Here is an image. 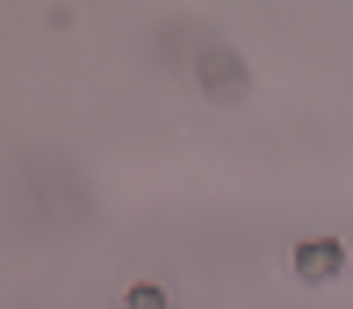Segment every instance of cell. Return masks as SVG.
Returning <instances> with one entry per match:
<instances>
[{
  "mask_svg": "<svg viewBox=\"0 0 353 309\" xmlns=\"http://www.w3.org/2000/svg\"><path fill=\"white\" fill-rule=\"evenodd\" d=\"M339 266H346L339 237H303V245H296V273H303V281H332Z\"/></svg>",
  "mask_w": 353,
  "mask_h": 309,
  "instance_id": "obj_1",
  "label": "cell"
},
{
  "mask_svg": "<svg viewBox=\"0 0 353 309\" xmlns=\"http://www.w3.org/2000/svg\"><path fill=\"white\" fill-rule=\"evenodd\" d=\"M123 309H173V302H166V288H159V281H137L130 295H123Z\"/></svg>",
  "mask_w": 353,
  "mask_h": 309,
  "instance_id": "obj_2",
  "label": "cell"
}]
</instances>
